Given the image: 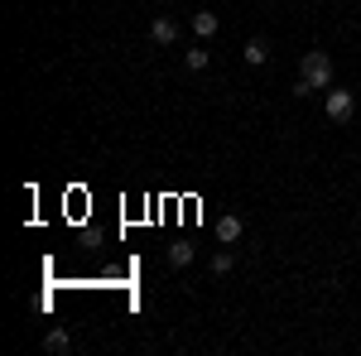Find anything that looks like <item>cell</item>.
I'll return each instance as SVG.
<instances>
[{"instance_id": "ba28073f", "label": "cell", "mask_w": 361, "mask_h": 356, "mask_svg": "<svg viewBox=\"0 0 361 356\" xmlns=\"http://www.w3.org/2000/svg\"><path fill=\"white\" fill-rule=\"evenodd\" d=\"M193 255H197V250L188 246V241H178V246H169V265L183 270V265H193Z\"/></svg>"}, {"instance_id": "5b68a950", "label": "cell", "mask_w": 361, "mask_h": 356, "mask_svg": "<svg viewBox=\"0 0 361 356\" xmlns=\"http://www.w3.org/2000/svg\"><path fill=\"white\" fill-rule=\"evenodd\" d=\"M217 29H222V20H217L212 10H197V15H193V34H197V39H212Z\"/></svg>"}, {"instance_id": "52a82bcc", "label": "cell", "mask_w": 361, "mask_h": 356, "mask_svg": "<svg viewBox=\"0 0 361 356\" xmlns=\"http://www.w3.org/2000/svg\"><path fill=\"white\" fill-rule=\"evenodd\" d=\"M44 352H54V356L73 352V337H68V332H63V328H54V332H49V337H44Z\"/></svg>"}, {"instance_id": "8992f818", "label": "cell", "mask_w": 361, "mask_h": 356, "mask_svg": "<svg viewBox=\"0 0 361 356\" xmlns=\"http://www.w3.org/2000/svg\"><path fill=\"white\" fill-rule=\"evenodd\" d=\"M241 58H246L250 68H260V63H270V44L265 39H250L246 49H241Z\"/></svg>"}, {"instance_id": "7a4b0ae2", "label": "cell", "mask_w": 361, "mask_h": 356, "mask_svg": "<svg viewBox=\"0 0 361 356\" xmlns=\"http://www.w3.org/2000/svg\"><path fill=\"white\" fill-rule=\"evenodd\" d=\"M323 111H328V121L347 125V121L357 116V97H352V92H342V87H328V102H323Z\"/></svg>"}, {"instance_id": "9c48e42d", "label": "cell", "mask_w": 361, "mask_h": 356, "mask_svg": "<svg viewBox=\"0 0 361 356\" xmlns=\"http://www.w3.org/2000/svg\"><path fill=\"white\" fill-rule=\"evenodd\" d=\"M183 63H188V68H193V73H202V68H207V63H212V54H207V49H202V44H193V49H188V54H183Z\"/></svg>"}, {"instance_id": "6da1fadb", "label": "cell", "mask_w": 361, "mask_h": 356, "mask_svg": "<svg viewBox=\"0 0 361 356\" xmlns=\"http://www.w3.org/2000/svg\"><path fill=\"white\" fill-rule=\"evenodd\" d=\"M333 87V58L323 54V49H313V54H304V63H299V82H294V92L299 97H308V92H328Z\"/></svg>"}, {"instance_id": "3957f363", "label": "cell", "mask_w": 361, "mask_h": 356, "mask_svg": "<svg viewBox=\"0 0 361 356\" xmlns=\"http://www.w3.org/2000/svg\"><path fill=\"white\" fill-rule=\"evenodd\" d=\"M178 34H183V29H178V20H173V15H154V25H149V39H154L159 49L178 44Z\"/></svg>"}, {"instance_id": "30bf717a", "label": "cell", "mask_w": 361, "mask_h": 356, "mask_svg": "<svg viewBox=\"0 0 361 356\" xmlns=\"http://www.w3.org/2000/svg\"><path fill=\"white\" fill-rule=\"evenodd\" d=\"M231 265H236L231 250H217V255H212V274H231Z\"/></svg>"}, {"instance_id": "277c9868", "label": "cell", "mask_w": 361, "mask_h": 356, "mask_svg": "<svg viewBox=\"0 0 361 356\" xmlns=\"http://www.w3.org/2000/svg\"><path fill=\"white\" fill-rule=\"evenodd\" d=\"M241 231H246V221L236 217V212H222V217H217V241H222V246H236Z\"/></svg>"}]
</instances>
